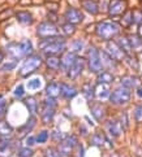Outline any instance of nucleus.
Returning a JSON list of instances; mask_svg holds the SVG:
<instances>
[{"mask_svg":"<svg viewBox=\"0 0 142 157\" xmlns=\"http://www.w3.org/2000/svg\"><path fill=\"white\" fill-rule=\"evenodd\" d=\"M67 48V42L63 36H51L43 38L39 43V49L46 56H56L61 52H64Z\"/></svg>","mask_w":142,"mask_h":157,"instance_id":"nucleus-1","label":"nucleus"},{"mask_svg":"<svg viewBox=\"0 0 142 157\" xmlns=\"http://www.w3.org/2000/svg\"><path fill=\"white\" fill-rule=\"evenodd\" d=\"M7 52L9 56H12L16 60L24 59V57L33 55V44L27 39H24V40L17 42V43L12 42L7 44Z\"/></svg>","mask_w":142,"mask_h":157,"instance_id":"nucleus-2","label":"nucleus"},{"mask_svg":"<svg viewBox=\"0 0 142 157\" xmlns=\"http://www.w3.org/2000/svg\"><path fill=\"white\" fill-rule=\"evenodd\" d=\"M95 31H96V35H98L100 39L103 40H111L113 36H116L119 33H120V25L116 24L113 21H100L96 24L95 27Z\"/></svg>","mask_w":142,"mask_h":157,"instance_id":"nucleus-3","label":"nucleus"},{"mask_svg":"<svg viewBox=\"0 0 142 157\" xmlns=\"http://www.w3.org/2000/svg\"><path fill=\"white\" fill-rule=\"evenodd\" d=\"M86 57H87V66L89 70L91 73H100L103 69V64H102V57H100V52L99 49L95 46H90L87 48L86 52Z\"/></svg>","mask_w":142,"mask_h":157,"instance_id":"nucleus-4","label":"nucleus"},{"mask_svg":"<svg viewBox=\"0 0 142 157\" xmlns=\"http://www.w3.org/2000/svg\"><path fill=\"white\" fill-rule=\"evenodd\" d=\"M42 64V57L39 55H30L25 59V61L22 63V66L20 68V75L22 78L29 77L30 74H33L39 66Z\"/></svg>","mask_w":142,"mask_h":157,"instance_id":"nucleus-5","label":"nucleus"},{"mask_svg":"<svg viewBox=\"0 0 142 157\" xmlns=\"http://www.w3.org/2000/svg\"><path fill=\"white\" fill-rule=\"evenodd\" d=\"M130 98H132V92L127 87H119L116 88L113 92H111L110 96V101L113 105H125L130 101Z\"/></svg>","mask_w":142,"mask_h":157,"instance_id":"nucleus-6","label":"nucleus"},{"mask_svg":"<svg viewBox=\"0 0 142 157\" xmlns=\"http://www.w3.org/2000/svg\"><path fill=\"white\" fill-rule=\"evenodd\" d=\"M37 35L41 38H51V36H58L59 29L58 26L52 22L43 21L37 26Z\"/></svg>","mask_w":142,"mask_h":157,"instance_id":"nucleus-7","label":"nucleus"},{"mask_svg":"<svg viewBox=\"0 0 142 157\" xmlns=\"http://www.w3.org/2000/svg\"><path fill=\"white\" fill-rule=\"evenodd\" d=\"M106 52L108 53L113 60L116 61H121L124 59H127V53L123 51V48L119 46L117 42L115 40H108L106 44Z\"/></svg>","mask_w":142,"mask_h":157,"instance_id":"nucleus-8","label":"nucleus"},{"mask_svg":"<svg viewBox=\"0 0 142 157\" xmlns=\"http://www.w3.org/2000/svg\"><path fill=\"white\" fill-rule=\"evenodd\" d=\"M127 3L124 0H111L108 4V14L111 17H117L125 12Z\"/></svg>","mask_w":142,"mask_h":157,"instance_id":"nucleus-9","label":"nucleus"},{"mask_svg":"<svg viewBox=\"0 0 142 157\" xmlns=\"http://www.w3.org/2000/svg\"><path fill=\"white\" fill-rule=\"evenodd\" d=\"M85 68V59L77 56V59L75 60V63L71 66V69L68 70V77L71 79H77V78L82 74V70Z\"/></svg>","mask_w":142,"mask_h":157,"instance_id":"nucleus-10","label":"nucleus"},{"mask_svg":"<svg viewBox=\"0 0 142 157\" xmlns=\"http://www.w3.org/2000/svg\"><path fill=\"white\" fill-rule=\"evenodd\" d=\"M106 130L108 132V135L112 138H119L123 132V126L120 125L119 121L115 120H108L106 122Z\"/></svg>","mask_w":142,"mask_h":157,"instance_id":"nucleus-11","label":"nucleus"},{"mask_svg":"<svg viewBox=\"0 0 142 157\" xmlns=\"http://www.w3.org/2000/svg\"><path fill=\"white\" fill-rule=\"evenodd\" d=\"M65 20L69 24H79L83 20V14L81 13V10H78L77 8H68L65 10Z\"/></svg>","mask_w":142,"mask_h":157,"instance_id":"nucleus-12","label":"nucleus"},{"mask_svg":"<svg viewBox=\"0 0 142 157\" xmlns=\"http://www.w3.org/2000/svg\"><path fill=\"white\" fill-rule=\"evenodd\" d=\"M77 59V53L73 52V51H69V52H65L63 55V57H61V66L60 69L63 71H67L71 69V66L73 65V63H75V60Z\"/></svg>","mask_w":142,"mask_h":157,"instance_id":"nucleus-13","label":"nucleus"},{"mask_svg":"<svg viewBox=\"0 0 142 157\" xmlns=\"http://www.w3.org/2000/svg\"><path fill=\"white\" fill-rule=\"evenodd\" d=\"M111 96V91L108 88V85H104V83H96L95 86V98L100 100V101H104V100L110 99Z\"/></svg>","mask_w":142,"mask_h":157,"instance_id":"nucleus-14","label":"nucleus"},{"mask_svg":"<svg viewBox=\"0 0 142 157\" xmlns=\"http://www.w3.org/2000/svg\"><path fill=\"white\" fill-rule=\"evenodd\" d=\"M61 96H63L64 99H68L71 100L73 98H76L78 95V91L76 87H73L71 85H67V83H61Z\"/></svg>","mask_w":142,"mask_h":157,"instance_id":"nucleus-15","label":"nucleus"},{"mask_svg":"<svg viewBox=\"0 0 142 157\" xmlns=\"http://www.w3.org/2000/svg\"><path fill=\"white\" fill-rule=\"evenodd\" d=\"M46 95L48 98H58L59 95H61V86L58 82H50L46 86Z\"/></svg>","mask_w":142,"mask_h":157,"instance_id":"nucleus-16","label":"nucleus"},{"mask_svg":"<svg viewBox=\"0 0 142 157\" xmlns=\"http://www.w3.org/2000/svg\"><path fill=\"white\" fill-rule=\"evenodd\" d=\"M106 143L111 144L108 142V139H107V136H104L103 134H100V132H95L94 135L90 138V144L94 145V147H103Z\"/></svg>","mask_w":142,"mask_h":157,"instance_id":"nucleus-17","label":"nucleus"},{"mask_svg":"<svg viewBox=\"0 0 142 157\" xmlns=\"http://www.w3.org/2000/svg\"><path fill=\"white\" fill-rule=\"evenodd\" d=\"M13 132V127L5 121H0V138L2 139H10Z\"/></svg>","mask_w":142,"mask_h":157,"instance_id":"nucleus-18","label":"nucleus"},{"mask_svg":"<svg viewBox=\"0 0 142 157\" xmlns=\"http://www.w3.org/2000/svg\"><path fill=\"white\" fill-rule=\"evenodd\" d=\"M24 103H25V105H26L27 110H29L30 116H35V114L38 113V101H37L35 98L27 96V98L24 100Z\"/></svg>","mask_w":142,"mask_h":157,"instance_id":"nucleus-19","label":"nucleus"},{"mask_svg":"<svg viewBox=\"0 0 142 157\" xmlns=\"http://www.w3.org/2000/svg\"><path fill=\"white\" fill-rule=\"evenodd\" d=\"M100 57H102V64H103V68H107V69L116 68V63H117V61L113 60L106 51H100Z\"/></svg>","mask_w":142,"mask_h":157,"instance_id":"nucleus-20","label":"nucleus"},{"mask_svg":"<svg viewBox=\"0 0 142 157\" xmlns=\"http://www.w3.org/2000/svg\"><path fill=\"white\" fill-rule=\"evenodd\" d=\"M138 78L137 77H133V75H125V77H123L121 78V86L123 87H127L129 90H132L134 87H137L138 86Z\"/></svg>","mask_w":142,"mask_h":157,"instance_id":"nucleus-21","label":"nucleus"},{"mask_svg":"<svg viewBox=\"0 0 142 157\" xmlns=\"http://www.w3.org/2000/svg\"><path fill=\"white\" fill-rule=\"evenodd\" d=\"M115 81V77L112 75V73L110 71H100L98 77H96V83H104V85H111V83Z\"/></svg>","mask_w":142,"mask_h":157,"instance_id":"nucleus-22","label":"nucleus"},{"mask_svg":"<svg viewBox=\"0 0 142 157\" xmlns=\"http://www.w3.org/2000/svg\"><path fill=\"white\" fill-rule=\"evenodd\" d=\"M82 7L90 14H96L99 12V4L96 2H94V0H83Z\"/></svg>","mask_w":142,"mask_h":157,"instance_id":"nucleus-23","label":"nucleus"},{"mask_svg":"<svg viewBox=\"0 0 142 157\" xmlns=\"http://www.w3.org/2000/svg\"><path fill=\"white\" fill-rule=\"evenodd\" d=\"M16 18L17 21L22 25H30L33 22V16L30 12H26V10H21V12L16 13Z\"/></svg>","mask_w":142,"mask_h":157,"instance_id":"nucleus-24","label":"nucleus"},{"mask_svg":"<svg viewBox=\"0 0 142 157\" xmlns=\"http://www.w3.org/2000/svg\"><path fill=\"white\" fill-rule=\"evenodd\" d=\"M58 149H59V152L61 153V156H71L72 152H73V149H75V147H73V145L68 142V140L63 139L60 142Z\"/></svg>","mask_w":142,"mask_h":157,"instance_id":"nucleus-25","label":"nucleus"},{"mask_svg":"<svg viewBox=\"0 0 142 157\" xmlns=\"http://www.w3.org/2000/svg\"><path fill=\"white\" fill-rule=\"evenodd\" d=\"M129 42H130V46H132L133 51H137V52H142V38L138 34H133V35H129Z\"/></svg>","mask_w":142,"mask_h":157,"instance_id":"nucleus-26","label":"nucleus"},{"mask_svg":"<svg viewBox=\"0 0 142 157\" xmlns=\"http://www.w3.org/2000/svg\"><path fill=\"white\" fill-rule=\"evenodd\" d=\"M46 66L51 70H58L61 66V60L58 57V56H47Z\"/></svg>","mask_w":142,"mask_h":157,"instance_id":"nucleus-27","label":"nucleus"},{"mask_svg":"<svg viewBox=\"0 0 142 157\" xmlns=\"http://www.w3.org/2000/svg\"><path fill=\"white\" fill-rule=\"evenodd\" d=\"M56 108H50V106H43L42 110V120L44 123H51L54 121Z\"/></svg>","mask_w":142,"mask_h":157,"instance_id":"nucleus-28","label":"nucleus"},{"mask_svg":"<svg viewBox=\"0 0 142 157\" xmlns=\"http://www.w3.org/2000/svg\"><path fill=\"white\" fill-rule=\"evenodd\" d=\"M35 123H37V120H35V116H30L29 117V120L26 121L25 125H22V127L18 128V131L22 132V135L24 134H27V132H30L34 127H35Z\"/></svg>","mask_w":142,"mask_h":157,"instance_id":"nucleus-29","label":"nucleus"},{"mask_svg":"<svg viewBox=\"0 0 142 157\" xmlns=\"http://www.w3.org/2000/svg\"><path fill=\"white\" fill-rule=\"evenodd\" d=\"M116 42H117V44L123 48V51L125 52L127 55L132 53L133 49H132V46H130V42H129V38L128 36H119Z\"/></svg>","mask_w":142,"mask_h":157,"instance_id":"nucleus-30","label":"nucleus"},{"mask_svg":"<svg viewBox=\"0 0 142 157\" xmlns=\"http://www.w3.org/2000/svg\"><path fill=\"white\" fill-rule=\"evenodd\" d=\"M82 95L87 101H90L93 98H95V87L91 85V83H85L83 87H82Z\"/></svg>","mask_w":142,"mask_h":157,"instance_id":"nucleus-31","label":"nucleus"},{"mask_svg":"<svg viewBox=\"0 0 142 157\" xmlns=\"http://www.w3.org/2000/svg\"><path fill=\"white\" fill-rule=\"evenodd\" d=\"M91 114L93 117L95 118V121H102L103 120V117H104V109H103V106L99 105V104H96V105H93L91 106Z\"/></svg>","mask_w":142,"mask_h":157,"instance_id":"nucleus-32","label":"nucleus"},{"mask_svg":"<svg viewBox=\"0 0 142 157\" xmlns=\"http://www.w3.org/2000/svg\"><path fill=\"white\" fill-rule=\"evenodd\" d=\"M41 87H42L41 78H33V79H30L29 83H27V88H29L30 91H37V90H39Z\"/></svg>","mask_w":142,"mask_h":157,"instance_id":"nucleus-33","label":"nucleus"},{"mask_svg":"<svg viewBox=\"0 0 142 157\" xmlns=\"http://www.w3.org/2000/svg\"><path fill=\"white\" fill-rule=\"evenodd\" d=\"M61 30H63V34L65 36H71V35H73V33H75L76 27H75V25H73V24L65 22V24L61 25Z\"/></svg>","mask_w":142,"mask_h":157,"instance_id":"nucleus-34","label":"nucleus"},{"mask_svg":"<svg viewBox=\"0 0 142 157\" xmlns=\"http://www.w3.org/2000/svg\"><path fill=\"white\" fill-rule=\"evenodd\" d=\"M17 156L18 157H33L34 151L30 147H21L17 151Z\"/></svg>","mask_w":142,"mask_h":157,"instance_id":"nucleus-35","label":"nucleus"},{"mask_svg":"<svg viewBox=\"0 0 142 157\" xmlns=\"http://www.w3.org/2000/svg\"><path fill=\"white\" fill-rule=\"evenodd\" d=\"M121 24L125 27H129L132 24H134L133 22V12H127L125 14H124L123 18H121Z\"/></svg>","mask_w":142,"mask_h":157,"instance_id":"nucleus-36","label":"nucleus"},{"mask_svg":"<svg viewBox=\"0 0 142 157\" xmlns=\"http://www.w3.org/2000/svg\"><path fill=\"white\" fill-rule=\"evenodd\" d=\"M44 157H61V153L56 148H46L44 149Z\"/></svg>","mask_w":142,"mask_h":157,"instance_id":"nucleus-37","label":"nucleus"},{"mask_svg":"<svg viewBox=\"0 0 142 157\" xmlns=\"http://www.w3.org/2000/svg\"><path fill=\"white\" fill-rule=\"evenodd\" d=\"M48 138H50V135H48V131L47 130H42L41 132L37 135V143H46L47 140H48Z\"/></svg>","mask_w":142,"mask_h":157,"instance_id":"nucleus-38","label":"nucleus"},{"mask_svg":"<svg viewBox=\"0 0 142 157\" xmlns=\"http://www.w3.org/2000/svg\"><path fill=\"white\" fill-rule=\"evenodd\" d=\"M13 95H14V98H17V99H22L24 98V95H25V87L22 85H18L14 88Z\"/></svg>","mask_w":142,"mask_h":157,"instance_id":"nucleus-39","label":"nucleus"},{"mask_svg":"<svg viewBox=\"0 0 142 157\" xmlns=\"http://www.w3.org/2000/svg\"><path fill=\"white\" fill-rule=\"evenodd\" d=\"M51 138H52V140H56V142H61L64 138H65V135L63 132H61L60 130H54L52 132H51Z\"/></svg>","mask_w":142,"mask_h":157,"instance_id":"nucleus-40","label":"nucleus"},{"mask_svg":"<svg viewBox=\"0 0 142 157\" xmlns=\"http://www.w3.org/2000/svg\"><path fill=\"white\" fill-rule=\"evenodd\" d=\"M83 48V43H82V40H79V39H78V40H73L72 42V51L73 52H79V51H81V49Z\"/></svg>","mask_w":142,"mask_h":157,"instance_id":"nucleus-41","label":"nucleus"},{"mask_svg":"<svg viewBox=\"0 0 142 157\" xmlns=\"http://www.w3.org/2000/svg\"><path fill=\"white\" fill-rule=\"evenodd\" d=\"M133 114H134V120L136 121H137V122H142V105H137V106H136Z\"/></svg>","mask_w":142,"mask_h":157,"instance_id":"nucleus-42","label":"nucleus"},{"mask_svg":"<svg viewBox=\"0 0 142 157\" xmlns=\"http://www.w3.org/2000/svg\"><path fill=\"white\" fill-rule=\"evenodd\" d=\"M133 22L134 24H137L138 26L142 25V12L141 10H134L133 12Z\"/></svg>","mask_w":142,"mask_h":157,"instance_id":"nucleus-43","label":"nucleus"},{"mask_svg":"<svg viewBox=\"0 0 142 157\" xmlns=\"http://www.w3.org/2000/svg\"><path fill=\"white\" fill-rule=\"evenodd\" d=\"M16 66H17V61H9V63H5V64L2 66V69L5 70V71H8V70L14 69Z\"/></svg>","mask_w":142,"mask_h":157,"instance_id":"nucleus-44","label":"nucleus"},{"mask_svg":"<svg viewBox=\"0 0 142 157\" xmlns=\"http://www.w3.org/2000/svg\"><path fill=\"white\" fill-rule=\"evenodd\" d=\"M119 122H120V125L123 126V128H127V127H128L129 122H128V116H127V113H121Z\"/></svg>","mask_w":142,"mask_h":157,"instance_id":"nucleus-45","label":"nucleus"},{"mask_svg":"<svg viewBox=\"0 0 142 157\" xmlns=\"http://www.w3.org/2000/svg\"><path fill=\"white\" fill-rule=\"evenodd\" d=\"M35 143H37V136H33V135H29L25 140V144L27 145V147H33Z\"/></svg>","mask_w":142,"mask_h":157,"instance_id":"nucleus-46","label":"nucleus"},{"mask_svg":"<svg viewBox=\"0 0 142 157\" xmlns=\"http://www.w3.org/2000/svg\"><path fill=\"white\" fill-rule=\"evenodd\" d=\"M127 61H128V65L132 66L134 70H138V69H140V65H138V64H136L137 61H136L133 57H130V56H129V57H127Z\"/></svg>","mask_w":142,"mask_h":157,"instance_id":"nucleus-47","label":"nucleus"},{"mask_svg":"<svg viewBox=\"0 0 142 157\" xmlns=\"http://www.w3.org/2000/svg\"><path fill=\"white\" fill-rule=\"evenodd\" d=\"M5 106H7V104H5V101L2 99V100H0V121H2L3 116L5 113Z\"/></svg>","mask_w":142,"mask_h":157,"instance_id":"nucleus-48","label":"nucleus"},{"mask_svg":"<svg viewBox=\"0 0 142 157\" xmlns=\"http://www.w3.org/2000/svg\"><path fill=\"white\" fill-rule=\"evenodd\" d=\"M137 96H138L140 99H142V87H138V88H137Z\"/></svg>","mask_w":142,"mask_h":157,"instance_id":"nucleus-49","label":"nucleus"},{"mask_svg":"<svg viewBox=\"0 0 142 157\" xmlns=\"http://www.w3.org/2000/svg\"><path fill=\"white\" fill-rule=\"evenodd\" d=\"M3 59H4V52L2 51V49H0V64L3 63Z\"/></svg>","mask_w":142,"mask_h":157,"instance_id":"nucleus-50","label":"nucleus"},{"mask_svg":"<svg viewBox=\"0 0 142 157\" xmlns=\"http://www.w3.org/2000/svg\"><path fill=\"white\" fill-rule=\"evenodd\" d=\"M137 34L142 38V25H140V26H138V33H137Z\"/></svg>","mask_w":142,"mask_h":157,"instance_id":"nucleus-51","label":"nucleus"},{"mask_svg":"<svg viewBox=\"0 0 142 157\" xmlns=\"http://www.w3.org/2000/svg\"><path fill=\"white\" fill-rule=\"evenodd\" d=\"M81 132H82V134H85V135H86V134H87V130H86V128H83V127H81Z\"/></svg>","mask_w":142,"mask_h":157,"instance_id":"nucleus-52","label":"nucleus"},{"mask_svg":"<svg viewBox=\"0 0 142 157\" xmlns=\"http://www.w3.org/2000/svg\"><path fill=\"white\" fill-rule=\"evenodd\" d=\"M113 157H120V156H117V155H115V156H113Z\"/></svg>","mask_w":142,"mask_h":157,"instance_id":"nucleus-53","label":"nucleus"},{"mask_svg":"<svg viewBox=\"0 0 142 157\" xmlns=\"http://www.w3.org/2000/svg\"><path fill=\"white\" fill-rule=\"evenodd\" d=\"M3 99V96H2V95H0V100H2Z\"/></svg>","mask_w":142,"mask_h":157,"instance_id":"nucleus-54","label":"nucleus"}]
</instances>
